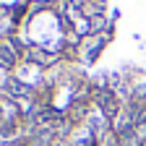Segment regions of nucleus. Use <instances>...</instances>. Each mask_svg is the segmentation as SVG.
<instances>
[{
	"label": "nucleus",
	"mask_w": 146,
	"mask_h": 146,
	"mask_svg": "<svg viewBox=\"0 0 146 146\" xmlns=\"http://www.w3.org/2000/svg\"><path fill=\"white\" fill-rule=\"evenodd\" d=\"M97 102H99V107L104 110L107 117H115V115H117V102H115V97L110 94V91H99V94H97Z\"/></svg>",
	"instance_id": "nucleus-1"
},
{
	"label": "nucleus",
	"mask_w": 146,
	"mask_h": 146,
	"mask_svg": "<svg viewBox=\"0 0 146 146\" xmlns=\"http://www.w3.org/2000/svg\"><path fill=\"white\" fill-rule=\"evenodd\" d=\"M16 63V50L5 42V44H0V65H5V68H11Z\"/></svg>",
	"instance_id": "nucleus-2"
},
{
	"label": "nucleus",
	"mask_w": 146,
	"mask_h": 146,
	"mask_svg": "<svg viewBox=\"0 0 146 146\" xmlns=\"http://www.w3.org/2000/svg\"><path fill=\"white\" fill-rule=\"evenodd\" d=\"M29 58H31L34 63H39V65H50V63H55V55H47V52H42L39 47L29 50Z\"/></svg>",
	"instance_id": "nucleus-3"
},
{
	"label": "nucleus",
	"mask_w": 146,
	"mask_h": 146,
	"mask_svg": "<svg viewBox=\"0 0 146 146\" xmlns=\"http://www.w3.org/2000/svg\"><path fill=\"white\" fill-rule=\"evenodd\" d=\"M141 136L138 133H131V131H128V133H123V146H141Z\"/></svg>",
	"instance_id": "nucleus-4"
},
{
	"label": "nucleus",
	"mask_w": 146,
	"mask_h": 146,
	"mask_svg": "<svg viewBox=\"0 0 146 146\" xmlns=\"http://www.w3.org/2000/svg\"><path fill=\"white\" fill-rule=\"evenodd\" d=\"M8 91H11L13 97H26V94H29V89H26L24 84H16V81H11V84H8Z\"/></svg>",
	"instance_id": "nucleus-5"
},
{
	"label": "nucleus",
	"mask_w": 146,
	"mask_h": 146,
	"mask_svg": "<svg viewBox=\"0 0 146 146\" xmlns=\"http://www.w3.org/2000/svg\"><path fill=\"white\" fill-rule=\"evenodd\" d=\"M136 133H138V136H141V138H146V120H143V123H141V125H138V131H136Z\"/></svg>",
	"instance_id": "nucleus-6"
}]
</instances>
